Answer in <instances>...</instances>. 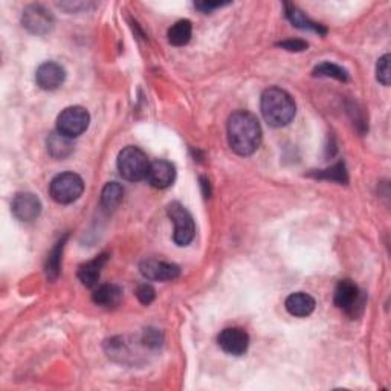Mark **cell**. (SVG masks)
<instances>
[{"instance_id": "13", "label": "cell", "mask_w": 391, "mask_h": 391, "mask_svg": "<svg viewBox=\"0 0 391 391\" xmlns=\"http://www.w3.org/2000/svg\"><path fill=\"white\" fill-rule=\"evenodd\" d=\"M145 179L149 180V184L153 188H158V190L168 188L170 185H173V182L176 179V168L171 162L166 159L154 161L150 163L147 178Z\"/></svg>"}, {"instance_id": "5", "label": "cell", "mask_w": 391, "mask_h": 391, "mask_svg": "<svg viewBox=\"0 0 391 391\" xmlns=\"http://www.w3.org/2000/svg\"><path fill=\"white\" fill-rule=\"evenodd\" d=\"M168 217L175 223V234L173 240L178 247H187L194 239L196 225L193 221V216L190 214L187 208L179 202H171L167 208Z\"/></svg>"}, {"instance_id": "21", "label": "cell", "mask_w": 391, "mask_h": 391, "mask_svg": "<svg viewBox=\"0 0 391 391\" xmlns=\"http://www.w3.org/2000/svg\"><path fill=\"white\" fill-rule=\"evenodd\" d=\"M193 34V25L190 20H179L168 30V42L173 46H184Z\"/></svg>"}, {"instance_id": "4", "label": "cell", "mask_w": 391, "mask_h": 391, "mask_svg": "<svg viewBox=\"0 0 391 391\" xmlns=\"http://www.w3.org/2000/svg\"><path fill=\"white\" fill-rule=\"evenodd\" d=\"M85 182L77 173H61L52 179L49 185V194L57 204L68 205L75 202L83 194Z\"/></svg>"}, {"instance_id": "1", "label": "cell", "mask_w": 391, "mask_h": 391, "mask_svg": "<svg viewBox=\"0 0 391 391\" xmlns=\"http://www.w3.org/2000/svg\"><path fill=\"white\" fill-rule=\"evenodd\" d=\"M228 142L240 156H251L261 144V127L256 116L247 111H239L230 116Z\"/></svg>"}, {"instance_id": "9", "label": "cell", "mask_w": 391, "mask_h": 391, "mask_svg": "<svg viewBox=\"0 0 391 391\" xmlns=\"http://www.w3.org/2000/svg\"><path fill=\"white\" fill-rule=\"evenodd\" d=\"M217 341H219L221 349L232 356H242L249 347V335L240 327H228L222 330Z\"/></svg>"}, {"instance_id": "24", "label": "cell", "mask_w": 391, "mask_h": 391, "mask_svg": "<svg viewBox=\"0 0 391 391\" xmlns=\"http://www.w3.org/2000/svg\"><path fill=\"white\" fill-rule=\"evenodd\" d=\"M390 54H385L384 57H380L378 60V65H376V78L380 85L384 86H390Z\"/></svg>"}, {"instance_id": "6", "label": "cell", "mask_w": 391, "mask_h": 391, "mask_svg": "<svg viewBox=\"0 0 391 391\" xmlns=\"http://www.w3.org/2000/svg\"><path fill=\"white\" fill-rule=\"evenodd\" d=\"M89 123L90 116L85 107L70 106L58 115L57 132L68 136L70 139H74L87 130Z\"/></svg>"}, {"instance_id": "8", "label": "cell", "mask_w": 391, "mask_h": 391, "mask_svg": "<svg viewBox=\"0 0 391 391\" xmlns=\"http://www.w3.org/2000/svg\"><path fill=\"white\" fill-rule=\"evenodd\" d=\"M22 23L26 30L37 35H46L54 30L56 19L52 13L43 5H30L25 8Z\"/></svg>"}, {"instance_id": "15", "label": "cell", "mask_w": 391, "mask_h": 391, "mask_svg": "<svg viewBox=\"0 0 391 391\" xmlns=\"http://www.w3.org/2000/svg\"><path fill=\"white\" fill-rule=\"evenodd\" d=\"M286 311L298 318H306L315 311V298L312 295H309L306 292H295L290 294L286 298Z\"/></svg>"}, {"instance_id": "11", "label": "cell", "mask_w": 391, "mask_h": 391, "mask_svg": "<svg viewBox=\"0 0 391 391\" xmlns=\"http://www.w3.org/2000/svg\"><path fill=\"white\" fill-rule=\"evenodd\" d=\"M11 210L19 221L34 222L42 213V202L32 193H19L13 199Z\"/></svg>"}, {"instance_id": "26", "label": "cell", "mask_w": 391, "mask_h": 391, "mask_svg": "<svg viewBox=\"0 0 391 391\" xmlns=\"http://www.w3.org/2000/svg\"><path fill=\"white\" fill-rule=\"evenodd\" d=\"M145 345L150 349H158L162 344V333L156 329H145L144 332V340Z\"/></svg>"}, {"instance_id": "3", "label": "cell", "mask_w": 391, "mask_h": 391, "mask_svg": "<svg viewBox=\"0 0 391 391\" xmlns=\"http://www.w3.org/2000/svg\"><path fill=\"white\" fill-rule=\"evenodd\" d=\"M149 167L150 162L145 153L138 147H133V145L123 149L118 154V170L125 180L139 182L145 179Z\"/></svg>"}, {"instance_id": "7", "label": "cell", "mask_w": 391, "mask_h": 391, "mask_svg": "<svg viewBox=\"0 0 391 391\" xmlns=\"http://www.w3.org/2000/svg\"><path fill=\"white\" fill-rule=\"evenodd\" d=\"M335 304L342 309L345 314L356 316L366 303V297L362 295L358 286L352 280H341L335 289Z\"/></svg>"}, {"instance_id": "28", "label": "cell", "mask_w": 391, "mask_h": 391, "mask_svg": "<svg viewBox=\"0 0 391 391\" xmlns=\"http://www.w3.org/2000/svg\"><path fill=\"white\" fill-rule=\"evenodd\" d=\"M228 4H222V2H197L194 4V6L197 8L199 11H202V13H213L214 10H217V8H222V6H226Z\"/></svg>"}, {"instance_id": "18", "label": "cell", "mask_w": 391, "mask_h": 391, "mask_svg": "<svg viewBox=\"0 0 391 391\" xmlns=\"http://www.w3.org/2000/svg\"><path fill=\"white\" fill-rule=\"evenodd\" d=\"M48 151L54 159H65L74 151V144L68 136L61 135L60 132H54L48 138Z\"/></svg>"}, {"instance_id": "20", "label": "cell", "mask_w": 391, "mask_h": 391, "mask_svg": "<svg viewBox=\"0 0 391 391\" xmlns=\"http://www.w3.org/2000/svg\"><path fill=\"white\" fill-rule=\"evenodd\" d=\"M124 199V188L118 182H108L101 193V206L106 211L116 210Z\"/></svg>"}, {"instance_id": "25", "label": "cell", "mask_w": 391, "mask_h": 391, "mask_svg": "<svg viewBox=\"0 0 391 391\" xmlns=\"http://www.w3.org/2000/svg\"><path fill=\"white\" fill-rule=\"evenodd\" d=\"M136 297H138L139 302L145 306H149L153 303L154 297H156V292H154V289L151 285L149 283H142L136 289Z\"/></svg>"}, {"instance_id": "27", "label": "cell", "mask_w": 391, "mask_h": 391, "mask_svg": "<svg viewBox=\"0 0 391 391\" xmlns=\"http://www.w3.org/2000/svg\"><path fill=\"white\" fill-rule=\"evenodd\" d=\"M278 46L290 52H303L307 49V43L304 40H285L280 42Z\"/></svg>"}, {"instance_id": "12", "label": "cell", "mask_w": 391, "mask_h": 391, "mask_svg": "<svg viewBox=\"0 0 391 391\" xmlns=\"http://www.w3.org/2000/svg\"><path fill=\"white\" fill-rule=\"evenodd\" d=\"M66 80V70L56 61H46L35 72V81L43 90H56Z\"/></svg>"}, {"instance_id": "19", "label": "cell", "mask_w": 391, "mask_h": 391, "mask_svg": "<svg viewBox=\"0 0 391 391\" xmlns=\"http://www.w3.org/2000/svg\"><path fill=\"white\" fill-rule=\"evenodd\" d=\"M68 237H69V235L66 234L65 237L60 239V240L56 243V247H54V248L51 249L49 256H48L46 266H44V271H46V277H48V280H51V281L57 280L58 275H60L61 256H63V249H65V244H66Z\"/></svg>"}, {"instance_id": "10", "label": "cell", "mask_w": 391, "mask_h": 391, "mask_svg": "<svg viewBox=\"0 0 391 391\" xmlns=\"http://www.w3.org/2000/svg\"><path fill=\"white\" fill-rule=\"evenodd\" d=\"M139 271L145 280L149 281H171L179 277L180 269L175 263L161 260H144L139 265Z\"/></svg>"}, {"instance_id": "2", "label": "cell", "mask_w": 391, "mask_h": 391, "mask_svg": "<svg viewBox=\"0 0 391 391\" xmlns=\"http://www.w3.org/2000/svg\"><path fill=\"white\" fill-rule=\"evenodd\" d=\"M261 113L269 125L278 129L294 121L297 106L286 90L269 87L261 95Z\"/></svg>"}, {"instance_id": "23", "label": "cell", "mask_w": 391, "mask_h": 391, "mask_svg": "<svg viewBox=\"0 0 391 391\" xmlns=\"http://www.w3.org/2000/svg\"><path fill=\"white\" fill-rule=\"evenodd\" d=\"M315 176L320 178V179L340 182V184H345V182H347V171H345V166H344L342 162L336 163V166L327 168V170L318 171Z\"/></svg>"}, {"instance_id": "29", "label": "cell", "mask_w": 391, "mask_h": 391, "mask_svg": "<svg viewBox=\"0 0 391 391\" xmlns=\"http://www.w3.org/2000/svg\"><path fill=\"white\" fill-rule=\"evenodd\" d=\"M201 182H202V188H204V194L205 197H208L211 194V191H210V182H208L205 178H201Z\"/></svg>"}, {"instance_id": "16", "label": "cell", "mask_w": 391, "mask_h": 391, "mask_svg": "<svg viewBox=\"0 0 391 391\" xmlns=\"http://www.w3.org/2000/svg\"><path fill=\"white\" fill-rule=\"evenodd\" d=\"M285 10H286V17L289 19V22L294 26H297V28L306 30V31H314L321 35H324L327 32V30L323 25L309 19V17L303 11H299L294 4H285Z\"/></svg>"}, {"instance_id": "14", "label": "cell", "mask_w": 391, "mask_h": 391, "mask_svg": "<svg viewBox=\"0 0 391 391\" xmlns=\"http://www.w3.org/2000/svg\"><path fill=\"white\" fill-rule=\"evenodd\" d=\"M108 254H99L94 260L87 261L86 265L80 266L78 269V278L81 283H83L86 287H97L98 281H99V275H101V271L104 268V265L107 263Z\"/></svg>"}, {"instance_id": "17", "label": "cell", "mask_w": 391, "mask_h": 391, "mask_svg": "<svg viewBox=\"0 0 391 391\" xmlns=\"http://www.w3.org/2000/svg\"><path fill=\"white\" fill-rule=\"evenodd\" d=\"M92 299L101 307H116L123 299V290L116 285H101L95 289Z\"/></svg>"}, {"instance_id": "22", "label": "cell", "mask_w": 391, "mask_h": 391, "mask_svg": "<svg viewBox=\"0 0 391 391\" xmlns=\"http://www.w3.org/2000/svg\"><path fill=\"white\" fill-rule=\"evenodd\" d=\"M314 75L315 77H330V78L340 80V81L349 80V72L330 61H325V63H321V65H318L314 69Z\"/></svg>"}]
</instances>
